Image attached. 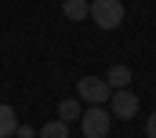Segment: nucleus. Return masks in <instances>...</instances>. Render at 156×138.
Masks as SVG:
<instances>
[{
    "label": "nucleus",
    "instance_id": "f257e3e1",
    "mask_svg": "<svg viewBox=\"0 0 156 138\" xmlns=\"http://www.w3.org/2000/svg\"><path fill=\"white\" fill-rule=\"evenodd\" d=\"M87 18H91L98 29H116L120 22H123V4H120V0H91Z\"/></svg>",
    "mask_w": 156,
    "mask_h": 138
},
{
    "label": "nucleus",
    "instance_id": "f03ea898",
    "mask_svg": "<svg viewBox=\"0 0 156 138\" xmlns=\"http://www.w3.org/2000/svg\"><path fill=\"white\" fill-rule=\"evenodd\" d=\"M113 95V87L105 84V76H80L76 80V98L87 105H105Z\"/></svg>",
    "mask_w": 156,
    "mask_h": 138
},
{
    "label": "nucleus",
    "instance_id": "7ed1b4c3",
    "mask_svg": "<svg viewBox=\"0 0 156 138\" xmlns=\"http://www.w3.org/2000/svg\"><path fill=\"white\" fill-rule=\"evenodd\" d=\"M109 124H113V116L102 105H91V109L80 113V131H83V138H105L109 135Z\"/></svg>",
    "mask_w": 156,
    "mask_h": 138
},
{
    "label": "nucleus",
    "instance_id": "20e7f679",
    "mask_svg": "<svg viewBox=\"0 0 156 138\" xmlns=\"http://www.w3.org/2000/svg\"><path fill=\"white\" fill-rule=\"evenodd\" d=\"M105 105H109V116H120V120L138 116V95H131V91H113Z\"/></svg>",
    "mask_w": 156,
    "mask_h": 138
},
{
    "label": "nucleus",
    "instance_id": "39448f33",
    "mask_svg": "<svg viewBox=\"0 0 156 138\" xmlns=\"http://www.w3.org/2000/svg\"><path fill=\"white\" fill-rule=\"evenodd\" d=\"M105 84H109L113 91H127V84H131V69L123 66V62L109 66V73H105Z\"/></svg>",
    "mask_w": 156,
    "mask_h": 138
},
{
    "label": "nucleus",
    "instance_id": "423d86ee",
    "mask_svg": "<svg viewBox=\"0 0 156 138\" xmlns=\"http://www.w3.org/2000/svg\"><path fill=\"white\" fill-rule=\"evenodd\" d=\"M15 131H18V113L7 102H0V138H15Z\"/></svg>",
    "mask_w": 156,
    "mask_h": 138
},
{
    "label": "nucleus",
    "instance_id": "0eeeda50",
    "mask_svg": "<svg viewBox=\"0 0 156 138\" xmlns=\"http://www.w3.org/2000/svg\"><path fill=\"white\" fill-rule=\"evenodd\" d=\"M87 11H91V0H66V4H62V15H66L69 22H83Z\"/></svg>",
    "mask_w": 156,
    "mask_h": 138
},
{
    "label": "nucleus",
    "instance_id": "6e6552de",
    "mask_svg": "<svg viewBox=\"0 0 156 138\" xmlns=\"http://www.w3.org/2000/svg\"><path fill=\"white\" fill-rule=\"evenodd\" d=\"M80 113H83V109H80V98H62V102H58V120H62V124L80 120Z\"/></svg>",
    "mask_w": 156,
    "mask_h": 138
},
{
    "label": "nucleus",
    "instance_id": "1a4fd4ad",
    "mask_svg": "<svg viewBox=\"0 0 156 138\" xmlns=\"http://www.w3.org/2000/svg\"><path fill=\"white\" fill-rule=\"evenodd\" d=\"M37 138H69V124H62V120H51V124H44L40 127Z\"/></svg>",
    "mask_w": 156,
    "mask_h": 138
},
{
    "label": "nucleus",
    "instance_id": "9d476101",
    "mask_svg": "<svg viewBox=\"0 0 156 138\" xmlns=\"http://www.w3.org/2000/svg\"><path fill=\"white\" fill-rule=\"evenodd\" d=\"M15 138H37V131H33L29 124H18V131H15Z\"/></svg>",
    "mask_w": 156,
    "mask_h": 138
},
{
    "label": "nucleus",
    "instance_id": "9b49d317",
    "mask_svg": "<svg viewBox=\"0 0 156 138\" xmlns=\"http://www.w3.org/2000/svg\"><path fill=\"white\" fill-rule=\"evenodd\" d=\"M145 131H149V138H156V113L149 116V120H145Z\"/></svg>",
    "mask_w": 156,
    "mask_h": 138
}]
</instances>
